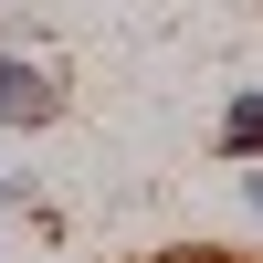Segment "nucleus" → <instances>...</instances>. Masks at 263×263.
<instances>
[{"instance_id":"20e7f679","label":"nucleus","mask_w":263,"mask_h":263,"mask_svg":"<svg viewBox=\"0 0 263 263\" xmlns=\"http://www.w3.org/2000/svg\"><path fill=\"white\" fill-rule=\"evenodd\" d=\"M0 263H11V242H0Z\"/></svg>"},{"instance_id":"f257e3e1","label":"nucleus","mask_w":263,"mask_h":263,"mask_svg":"<svg viewBox=\"0 0 263 263\" xmlns=\"http://www.w3.org/2000/svg\"><path fill=\"white\" fill-rule=\"evenodd\" d=\"M63 116V63L32 42H0V137H32Z\"/></svg>"},{"instance_id":"7ed1b4c3","label":"nucleus","mask_w":263,"mask_h":263,"mask_svg":"<svg viewBox=\"0 0 263 263\" xmlns=\"http://www.w3.org/2000/svg\"><path fill=\"white\" fill-rule=\"evenodd\" d=\"M232 200H242L253 221H263V158H242V168H232Z\"/></svg>"},{"instance_id":"f03ea898","label":"nucleus","mask_w":263,"mask_h":263,"mask_svg":"<svg viewBox=\"0 0 263 263\" xmlns=\"http://www.w3.org/2000/svg\"><path fill=\"white\" fill-rule=\"evenodd\" d=\"M211 158H221V168L263 158V84H232V95H221V116H211Z\"/></svg>"}]
</instances>
